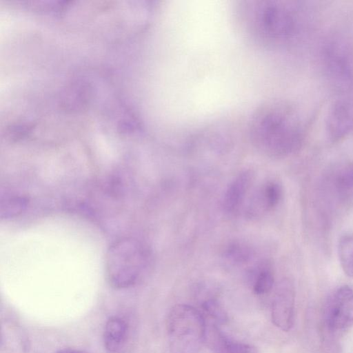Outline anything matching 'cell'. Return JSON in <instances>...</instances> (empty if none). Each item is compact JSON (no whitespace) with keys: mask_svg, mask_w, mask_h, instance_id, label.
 <instances>
[{"mask_svg":"<svg viewBox=\"0 0 353 353\" xmlns=\"http://www.w3.org/2000/svg\"><path fill=\"white\" fill-rule=\"evenodd\" d=\"M236 11L243 33L262 47L283 44L298 30L297 9L289 1H244L240 2Z\"/></svg>","mask_w":353,"mask_h":353,"instance_id":"7a4b0ae2","label":"cell"},{"mask_svg":"<svg viewBox=\"0 0 353 353\" xmlns=\"http://www.w3.org/2000/svg\"><path fill=\"white\" fill-rule=\"evenodd\" d=\"M206 327L203 315L194 307H173L167 319L170 352L199 353L205 343Z\"/></svg>","mask_w":353,"mask_h":353,"instance_id":"277c9868","label":"cell"},{"mask_svg":"<svg viewBox=\"0 0 353 353\" xmlns=\"http://www.w3.org/2000/svg\"><path fill=\"white\" fill-rule=\"evenodd\" d=\"M326 132L333 142L343 140L353 132V101L340 100L331 107L326 119Z\"/></svg>","mask_w":353,"mask_h":353,"instance_id":"ba28073f","label":"cell"},{"mask_svg":"<svg viewBox=\"0 0 353 353\" xmlns=\"http://www.w3.org/2000/svg\"><path fill=\"white\" fill-rule=\"evenodd\" d=\"M57 353H84L81 351L70 349V348H65L63 350H60Z\"/></svg>","mask_w":353,"mask_h":353,"instance_id":"d6986e66","label":"cell"},{"mask_svg":"<svg viewBox=\"0 0 353 353\" xmlns=\"http://www.w3.org/2000/svg\"><path fill=\"white\" fill-rule=\"evenodd\" d=\"M27 200L25 197L11 195L1 199V216L10 218L21 213L26 208Z\"/></svg>","mask_w":353,"mask_h":353,"instance_id":"2e32d148","label":"cell"},{"mask_svg":"<svg viewBox=\"0 0 353 353\" xmlns=\"http://www.w3.org/2000/svg\"><path fill=\"white\" fill-rule=\"evenodd\" d=\"M331 183L339 196L350 194L353 192V162L339 165L332 176Z\"/></svg>","mask_w":353,"mask_h":353,"instance_id":"7c38bea8","label":"cell"},{"mask_svg":"<svg viewBox=\"0 0 353 353\" xmlns=\"http://www.w3.org/2000/svg\"><path fill=\"white\" fill-rule=\"evenodd\" d=\"M274 279L272 271L267 267L257 274L254 285V292L257 295L268 293L273 288Z\"/></svg>","mask_w":353,"mask_h":353,"instance_id":"e0dca14e","label":"cell"},{"mask_svg":"<svg viewBox=\"0 0 353 353\" xmlns=\"http://www.w3.org/2000/svg\"><path fill=\"white\" fill-rule=\"evenodd\" d=\"M203 307L206 313L216 321L219 322H224L226 321V314L223 307L216 300L210 299L206 301L203 303Z\"/></svg>","mask_w":353,"mask_h":353,"instance_id":"ac0fdd59","label":"cell"},{"mask_svg":"<svg viewBox=\"0 0 353 353\" xmlns=\"http://www.w3.org/2000/svg\"><path fill=\"white\" fill-rule=\"evenodd\" d=\"M253 180V172L248 170L240 172L230 183L223 200V208L226 213L233 214L239 209Z\"/></svg>","mask_w":353,"mask_h":353,"instance_id":"30bf717a","label":"cell"},{"mask_svg":"<svg viewBox=\"0 0 353 353\" xmlns=\"http://www.w3.org/2000/svg\"><path fill=\"white\" fill-rule=\"evenodd\" d=\"M323 319L327 329L341 332L353 325V288L345 285L334 290L327 297Z\"/></svg>","mask_w":353,"mask_h":353,"instance_id":"8992f818","label":"cell"},{"mask_svg":"<svg viewBox=\"0 0 353 353\" xmlns=\"http://www.w3.org/2000/svg\"><path fill=\"white\" fill-rule=\"evenodd\" d=\"M254 256V250L243 242L230 243L223 252V256L231 263L242 265L248 263Z\"/></svg>","mask_w":353,"mask_h":353,"instance_id":"4fadbf2b","label":"cell"},{"mask_svg":"<svg viewBox=\"0 0 353 353\" xmlns=\"http://www.w3.org/2000/svg\"><path fill=\"white\" fill-rule=\"evenodd\" d=\"M248 130L256 149L273 158L285 157L297 152L304 139L303 125L296 110L280 100H268L256 107Z\"/></svg>","mask_w":353,"mask_h":353,"instance_id":"6da1fadb","label":"cell"},{"mask_svg":"<svg viewBox=\"0 0 353 353\" xmlns=\"http://www.w3.org/2000/svg\"><path fill=\"white\" fill-rule=\"evenodd\" d=\"M267 211L277 206L283 196V189L277 182H268L259 190Z\"/></svg>","mask_w":353,"mask_h":353,"instance_id":"9a60e30c","label":"cell"},{"mask_svg":"<svg viewBox=\"0 0 353 353\" xmlns=\"http://www.w3.org/2000/svg\"><path fill=\"white\" fill-rule=\"evenodd\" d=\"M108 283L117 289L127 288L140 281L152 265L148 247L132 237H124L112 243L105 260Z\"/></svg>","mask_w":353,"mask_h":353,"instance_id":"3957f363","label":"cell"},{"mask_svg":"<svg viewBox=\"0 0 353 353\" xmlns=\"http://www.w3.org/2000/svg\"><path fill=\"white\" fill-rule=\"evenodd\" d=\"M205 343L214 353H258L254 346L233 340L214 324L206 327Z\"/></svg>","mask_w":353,"mask_h":353,"instance_id":"9c48e42d","label":"cell"},{"mask_svg":"<svg viewBox=\"0 0 353 353\" xmlns=\"http://www.w3.org/2000/svg\"><path fill=\"white\" fill-rule=\"evenodd\" d=\"M338 255L345 274L353 277V234L341 237L338 243Z\"/></svg>","mask_w":353,"mask_h":353,"instance_id":"5bb4252c","label":"cell"},{"mask_svg":"<svg viewBox=\"0 0 353 353\" xmlns=\"http://www.w3.org/2000/svg\"><path fill=\"white\" fill-rule=\"evenodd\" d=\"M323 61L327 76L339 88H347L353 83V59L345 43L332 40L325 43Z\"/></svg>","mask_w":353,"mask_h":353,"instance_id":"5b68a950","label":"cell"},{"mask_svg":"<svg viewBox=\"0 0 353 353\" xmlns=\"http://www.w3.org/2000/svg\"><path fill=\"white\" fill-rule=\"evenodd\" d=\"M128 324L122 318L113 316L107 321L103 332V343L110 352H117L126 339Z\"/></svg>","mask_w":353,"mask_h":353,"instance_id":"8fae6325","label":"cell"},{"mask_svg":"<svg viewBox=\"0 0 353 353\" xmlns=\"http://www.w3.org/2000/svg\"><path fill=\"white\" fill-rule=\"evenodd\" d=\"M295 291L292 282L281 281L276 286L272 303V320L280 330L288 332L294 325Z\"/></svg>","mask_w":353,"mask_h":353,"instance_id":"52a82bcc","label":"cell"}]
</instances>
